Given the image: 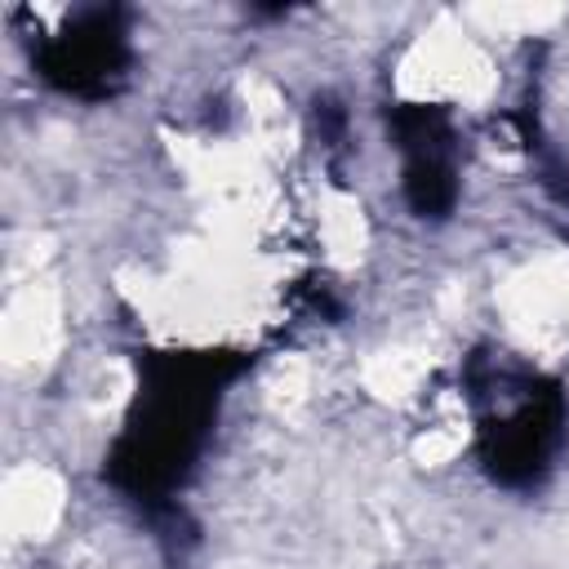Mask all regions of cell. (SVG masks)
<instances>
[{
    "label": "cell",
    "instance_id": "obj_4",
    "mask_svg": "<svg viewBox=\"0 0 569 569\" xmlns=\"http://www.w3.org/2000/svg\"><path fill=\"white\" fill-rule=\"evenodd\" d=\"M391 142L400 156V187L418 218H445L458 200V129L431 102H400L391 111Z\"/></svg>",
    "mask_w": 569,
    "mask_h": 569
},
{
    "label": "cell",
    "instance_id": "obj_2",
    "mask_svg": "<svg viewBox=\"0 0 569 569\" xmlns=\"http://www.w3.org/2000/svg\"><path fill=\"white\" fill-rule=\"evenodd\" d=\"M569 400L556 378L516 360L471 369V445L480 471L502 489H538L565 449Z\"/></svg>",
    "mask_w": 569,
    "mask_h": 569
},
{
    "label": "cell",
    "instance_id": "obj_1",
    "mask_svg": "<svg viewBox=\"0 0 569 569\" xmlns=\"http://www.w3.org/2000/svg\"><path fill=\"white\" fill-rule=\"evenodd\" d=\"M249 356L227 347H164L138 356V387L107 449V480L138 507L173 502L222 418Z\"/></svg>",
    "mask_w": 569,
    "mask_h": 569
},
{
    "label": "cell",
    "instance_id": "obj_3",
    "mask_svg": "<svg viewBox=\"0 0 569 569\" xmlns=\"http://www.w3.org/2000/svg\"><path fill=\"white\" fill-rule=\"evenodd\" d=\"M133 62L120 9H76L31 49V67L67 98H107L124 84Z\"/></svg>",
    "mask_w": 569,
    "mask_h": 569
}]
</instances>
